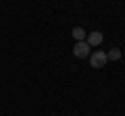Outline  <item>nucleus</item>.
Instances as JSON below:
<instances>
[{
	"label": "nucleus",
	"mask_w": 125,
	"mask_h": 116,
	"mask_svg": "<svg viewBox=\"0 0 125 116\" xmlns=\"http://www.w3.org/2000/svg\"><path fill=\"white\" fill-rule=\"evenodd\" d=\"M71 35L75 37L77 41H83L85 37H88V33H85L83 29H81V27H73V31H71Z\"/></svg>",
	"instance_id": "obj_4"
},
{
	"label": "nucleus",
	"mask_w": 125,
	"mask_h": 116,
	"mask_svg": "<svg viewBox=\"0 0 125 116\" xmlns=\"http://www.w3.org/2000/svg\"><path fill=\"white\" fill-rule=\"evenodd\" d=\"M73 54H75L77 58H88L90 56V44L88 41H77L75 46H73Z\"/></svg>",
	"instance_id": "obj_2"
},
{
	"label": "nucleus",
	"mask_w": 125,
	"mask_h": 116,
	"mask_svg": "<svg viewBox=\"0 0 125 116\" xmlns=\"http://www.w3.org/2000/svg\"><path fill=\"white\" fill-rule=\"evenodd\" d=\"M106 62H108L106 52H102V50L90 54V66L92 68H102V66H106Z\"/></svg>",
	"instance_id": "obj_1"
},
{
	"label": "nucleus",
	"mask_w": 125,
	"mask_h": 116,
	"mask_svg": "<svg viewBox=\"0 0 125 116\" xmlns=\"http://www.w3.org/2000/svg\"><path fill=\"white\" fill-rule=\"evenodd\" d=\"M85 41L90 44V48H92V46H98V44H102V33H100V31H92V33H88Z\"/></svg>",
	"instance_id": "obj_3"
},
{
	"label": "nucleus",
	"mask_w": 125,
	"mask_h": 116,
	"mask_svg": "<svg viewBox=\"0 0 125 116\" xmlns=\"http://www.w3.org/2000/svg\"><path fill=\"white\" fill-rule=\"evenodd\" d=\"M106 58H108V60H119V58H121V50L119 48H113L111 52H106Z\"/></svg>",
	"instance_id": "obj_5"
}]
</instances>
